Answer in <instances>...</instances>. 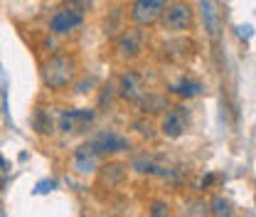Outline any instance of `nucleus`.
<instances>
[{
	"instance_id": "1",
	"label": "nucleus",
	"mask_w": 256,
	"mask_h": 217,
	"mask_svg": "<svg viewBox=\"0 0 256 217\" xmlns=\"http://www.w3.org/2000/svg\"><path fill=\"white\" fill-rule=\"evenodd\" d=\"M74 79V62L66 55H57L44 64V84L52 89H64Z\"/></svg>"
},
{
	"instance_id": "2",
	"label": "nucleus",
	"mask_w": 256,
	"mask_h": 217,
	"mask_svg": "<svg viewBox=\"0 0 256 217\" xmlns=\"http://www.w3.org/2000/svg\"><path fill=\"white\" fill-rule=\"evenodd\" d=\"M162 28L170 32H182L192 25V10L188 3H175L168 10H162Z\"/></svg>"
},
{
	"instance_id": "3",
	"label": "nucleus",
	"mask_w": 256,
	"mask_h": 217,
	"mask_svg": "<svg viewBox=\"0 0 256 217\" xmlns=\"http://www.w3.org/2000/svg\"><path fill=\"white\" fill-rule=\"evenodd\" d=\"M84 23V10H79L76 5H66L62 10H57L50 20V30L57 32V35H64V32L76 30L79 25Z\"/></svg>"
},
{
	"instance_id": "4",
	"label": "nucleus",
	"mask_w": 256,
	"mask_h": 217,
	"mask_svg": "<svg viewBox=\"0 0 256 217\" xmlns=\"http://www.w3.org/2000/svg\"><path fill=\"white\" fill-rule=\"evenodd\" d=\"M165 5H168V0H136L130 8V18L138 25H153L162 15Z\"/></svg>"
},
{
	"instance_id": "5",
	"label": "nucleus",
	"mask_w": 256,
	"mask_h": 217,
	"mask_svg": "<svg viewBox=\"0 0 256 217\" xmlns=\"http://www.w3.org/2000/svg\"><path fill=\"white\" fill-rule=\"evenodd\" d=\"M188 124H190V116H188V109L185 106H172L168 109V114L162 116V133L168 138H180L185 131H188Z\"/></svg>"
},
{
	"instance_id": "6",
	"label": "nucleus",
	"mask_w": 256,
	"mask_h": 217,
	"mask_svg": "<svg viewBox=\"0 0 256 217\" xmlns=\"http://www.w3.org/2000/svg\"><path fill=\"white\" fill-rule=\"evenodd\" d=\"M143 47H146V35H143V30H138V28H130V30H126L116 40V50H118V55L124 60L138 57L143 52Z\"/></svg>"
},
{
	"instance_id": "7",
	"label": "nucleus",
	"mask_w": 256,
	"mask_h": 217,
	"mask_svg": "<svg viewBox=\"0 0 256 217\" xmlns=\"http://www.w3.org/2000/svg\"><path fill=\"white\" fill-rule=\"evenodd\" d=\"M89 146L94 148L96 155L124 153V151H128V141L124 138V136H118L116 131H104V133H98Z\"/></svg>"
},
{
	"instance_id": "8",
	"label": "nucleus",
	"mask_w": 256,
	"mask_h": 217,
	"mask_svg": "<svg viewBox=\"0 0 256 217\" xmlns=\"http://www.w3.org/2000/svg\"><path fill=\"white\" fill-rule=\"evenodd\" d=\"M72 168L79 173V175H89L98 168V155L94 153V148L86 143V146H79L74 155H72Z\"/></svg>"
},
{
	"instance_id": "9",
	"label": "nucleus",
	"mask_w": 256,
	"mask_h": 217,
	"mask_svg": "<svg viewBox=\"0 0 256 217\" xmlns=\"http://www.w3.org/2000/svg\"><path fill=\"white\" fill-rule=\"evenodd\" d=\"M94 121V114L89 109H72V111H64L62 119H60V128L62 131H82Z\"/></svg>"
},
{
	"instance_id": "10",
	"label": "nucleus",
	"mask_w": 256,
	"mask_h": 217,
	"mask_svg": "<svg viewBox=\"0 0 256 217\" xmlns=\"http://www.w3.org/2000/svg\"><path fill=\"white\" fill-rule=\"evenodd\" d=\"M143 92H146V89H143V82H140L138 74H133V72L124 74V79H121V94H124L126 99H140Z\"/></svg>"
},
{
	"instance_id": "11",
	"label": "nucleus",
	"mask_w": 256,
	"mask_h": 217,
	"mask_svg": "<svg viewBox=\"0 0 256 217\" xmlns=\"http://www.w3.org/2000/svg\"><path fill=\"white\" fill-rule=\"evenodd\" d=\"M170 89H172V94H178V96H182V99H192V96L202 94V84H200V82H192V79H180V82H175Z\"/></svg>"
},
{
	"instance_id": "12",
	"label": "nucleus",
	"mask_w": 256,
	"mask_h": 217,
	"mask_svg": "<svg viewBox=\"0 0 256 217\" xmlns=\"http://www.w3.org/2000/svg\"><path fill=\"white\" fill-rule=\"evenodd\" d=\"M212 217H239L236 215V207L226 200V197H214L212 200Z\"/></svg>"
},
{
	"instance_id": "13",
	"label": "nucleus",
	"mask_w": 256,
	"mask_h": 217,
	"mask_svg": "<svg viewBox=\"0 0 256 217\" xmlns=\"http://www.w3.org/2000/svg\"><path fill=\"white\" fill-rule=\"evenodd\" d=\"M202 18H204V25H207L210 35H214V32H217V18H214V5H212V0H202Z\"/></svg>"
},
{
	"instance_id": "14",
	"label": "nucleus",
	"mask_w": 256,
	"mask_h": 217,
	"mask_svg": "<svg viewBox=\"0 0 256 217\" xmlns=\"http://www.w3.org/2000/svg\"><path fill=\"white\" fill-rule=\"evenodd\" d=\"M150 217H170V207H168V202L156 200V202L150 205Z\"/></svg>"
},
{
	"instance_id": "15",
	"label": "nucleus",
	"mask_w": 256,
	"mask_h": 217,
	"mask_svg": "<svg viewBox=\"0 0 256 217\" xmlns=\"http://www.w3.org/2000/svg\"><path fill=\"white\" fill-rule=\"evenodd\" d=\"M34 126H37V131H40V133L52 131V121H50V119H44V114H42V111H37V116H34Z\"/></svg>"
},
{
	"instance_id": "16",
	"label": "nucleus",
	"mask_w": 256,
	"mask_h": 217,
	"mask_svg": "<svg viewBox=\"0 0 256 217\" xmlns=\"http://www.w3.org/2000/svg\"><path fill=\"white\" fill-rule=\"evenodd\" d=\"M188 217H207V205L194 202L192 207H188Z\"/></svg>"
},
{
	"instance_id": "17",
	"label": "nucleus",
	"mask_w": 256,
	"mask_h": 217,
	"mask_svg": "<svg viewBox=\"0 0 256 217\" xmlns=\"http://www.w3.org/2000/svg\"><path fill=\"white\" fill-rule=\"evenodd\" d=\"M54 185H57L54 180H50V183H47V180H42V183L37 185V190H34V192L40 195V192H47V190H54Z\"/></svg>"
},
{
	"instance_id": "18",
	"label": "nucleus",
	"mask_w": 256,
	"mask_h": 217,
	"mask_svg": "<svg viewBox=\"0 0 256 217\" xmlns=\"http://www.w3.org/2000/svg\"><path fill=\"white\" fill-rule=\"evenodd\" d=\"M89 3H92V0H74V5H76L79 10H84V8H86Z\"/></svg>"
},
{
	"instance_id": "19",
	"label": "nucleus",
	"mask_w": 256,
	"mask_h": 217,
	"mask_svg": "<svg viewBox=\"0 0 256 217\" xmlns=\"http://www.w3.org/2000/svg\"><path fill=\"white\" fill-rule=\"evenodd\" d=\"M239 35L242 37H252V28H239Z\"/></svg>"
},
{
	"instance_id": "20",
	"label": "nucleus",
	"mask_w": 256,
	"mask_h": 217,
	"mask_svg": "<svg viewBox=\"0 0 256 217\" xmlns=\"http://www.w3.org/2000/svg\"><path fill=\"white\" fill-rule=\"evenodd\" d=\"M0 170H5V160L2 158H0Z\"/></svg>"
},
{
	"instance_id": "21",
	"label": "nucleus",
	"mask_w": 256,
	"mask_h": 217,
	"mask_svg": "<svg viewBox=\"0 0 256 217\" xmlns=\"http://www.w3.org/2000/svg\"><path fill=\"white\" fill-rule=\"evenodd\" d=\"M2 183H5V178H2V170H0V187H2Z\"/></svg>"
}]
</instances>
